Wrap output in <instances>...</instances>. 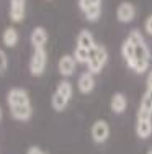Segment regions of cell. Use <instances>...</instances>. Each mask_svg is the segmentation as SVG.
I'll return each instance as SVG.
<instances>
[{
    "instance_id": "6da1fadb",
    "label": "cell",
    "mask_w": 152,
    "mask_h": 154,
    "mask_svg": "<svg viewBox=\"0 0 152 154\" xmlns=\"http://www.w3.org/2000/svg\"><path fill=\"white\" fill-rule=\"evenodd\" d=\"M121 56L126 61L128 67L134 71L136 74H144L149 71L151 51L141 31H129V35L126 36V39L121 45Z\"/></svg>"
},
{
    "instance_id": "7a4b0ae2",
    "label": "cell",
    "mask_w": 152,
    "mask_h": 154,
    "mask_svg": "<svg viewBox=\"0 0 152 154\" xmlns=\"http://www.w3.org/2000/svg\"><path fill=\"white\" fill-rule=\"evenodd\" d=\"M7 105L8 112L13 120L21 123H26L33 116V105H31V97L26 89L23 87H12L7 92Z\"/></svg>"
},
{
    "instance_id": "3957f363",
    "label": "cell",
    "mask_w": 152,
    "mask_h": 154,
    "mask_svg": "<svg viewBox=\"0 0 152 154\" xmlns=\"http://www.w3.org/2000/svg\"><path fill=\"white\" fill-rule=\"evenodd\" d=\"M72 95H74V87H72V84L69 82L67 79H62L56 85L52 95H51V107H52V110L57 113L64 112V110L69 107V103H70Z\"/></svg>"
},
{
    "instance_id": "277c9868",
    "label": "cell",
    "mask_w": 152,
    "mask_h": 154,
    "mask_svg": "<svg viewBox=\"0 0 152 154\" xmlns=\"http://www.w3.org/2000/svg\"><path fill=\"white\" fill-rule=\"evenodd\" d=\"M108 62V51L103 45H97L90 51L88 61H87V71L92 72V74H100L105 69Z\"/></svg>"
},
{
    "instance_id": "5b68a950",
    "label": "cell",
    "mask_w": 152,
    "mask_h": 154,
    "mask_svg": "<svg viewBox=\"0 0 152 154\" xmlns=\"http://www.w3.org/2000/svg\"><path fill=\"white\" fill-rule=\"evenodd\" d=\"M46 67H48V53H46V49H33L30 64H28L30 74L33 77H41L46 72Z\"/></svg>"
},
{
    "instance_id": "8992f818",
    "label": "cell",
    "mask_w": 152,
    "mask_h": 154,
    "mask_svg": "<svg viewBox=\"0 0 152 154\" xmlns=\"http://www.w3.org/2000/svg\"><path fill=\"white\" fill-rule=\"evenodd\" d=\"M79 10L84 13V17L88 21H98L101 17V7L103 0H77Z\"/></svg>"
},
{
    "instance_id": "52a82bcc",
    "label": "cell",
    "mask_w": 152,
    "mask_h": 154,
    "mask_svg": "<svg viewBox=\"0 0 152 154\" xmlns=\"http://www.w3.org/2000/svg\"><path fill=\"white\" fill-rule=\"evenodd\" d=\"M111 134V128L108 122H105V120H97L95 123L92 125V128H90V136H92V141L95 143V144H103V143L108 141V138H110Z\"/></svg>"
},
{
    "instance_id": "ba28073f",
    "label": "cell",
    "mask_w": 152,
    "mask_h": 154,
    "mask_svg": "<svg viewBox=\"0 0 152 154\" xmlns=\"http://www.w3.org/2000/svg\"><path fill=\"white\" fill-rule=\"evenodd\" d=\"M26 2L28 0H10L8 18L12 20V23H21L26 18Z\"/></svg>"
},
{
    "instance_id": "9c48e42d",
    "label": "cell",
    "mask_w": 152,
    "mask_h": 154,
    "mask_svg": "<svg viewBox=\"0 0 152 154\" xmlns=\"http://www.w3.org/2000/svg\"><path fill=\"white\" fill-rule=\"evenodd\" d=\"M57 71H59V74L64 79H69V77H72L75 74V71H77V61L74 59L72 54H64L57 61Z\"/></svg>"
},
{
    "instance_id": "30bf717a",
    "label": "cell",
    "mask_w": 152,
    "mask_h": 154,
    "mask_svg": "<svg viewBox=\"0 0 152 154\" xmlns=\"http://www.w3.org/2000/svg\"><path fill=\"white\" fill-rule=\"evenodd\" d=\"M136 7L134 3L131 2H121L116 8V20L123 25H128L131 23L133 20L136 18Z\"/></svg>"
},
{
    "instance_id": "8fae6325",
    "label": "cell",
    "mask_w": 152,
    "mask_h": 154,
    "mask_svg": "<svg viewBox=\"0 0 152 154\" xmlns=\"http://www.w3.org/2000/svg\"><path fill=\"white\" fill-rule=\"evenodd\" d=\"M48 41H49V35L44 26L33 28V31L30 35V45L33 46V49H46Z\"/></svg>"
},
{
    "instance_id": "7c38bea8",
    "label": "cell",
    "mask_w": 152,
    "mask_h": 154,
    "mask_svg": "<svg viewBox=\"0 0 152 154\" xmlns=\"http://www.w3.org/2000/svg\"><path fill=\"white\" fill-rule=\"evenodd\" d=\"M95 85H97L95 74L85 71V72H82V74L79 75V79H77V90L80 94H84V95L92 94L93 90H95Z\"/></svg>"
},
{
    "instance_id": "4fadbf2b",
    "label": "cell",
    "mask_w": 152,
    "mask_h": 154,
    "mask_svg": "<svg viewBox=\"0 0 152 154\" xmlns=\"http://www.w3.org/2000/svg\"><path fill=\"white\" fill-rule=\"evenodd\" d=\"M134 131L139 139H149L152 136V116H137Z\"/></svg>"
},
{
    "instance_id": "5bb4252c",
    "label": "cell",
    "mask_w": 152,
    "mask_h": 154,
    "mask_svg": "<svg viewBox=\"0 0 152 154\" xmlns=\"http://www.w3.org/2000/svg\"><path fill=\"white\" fill-rule=\"evenodd\" d=\"M97 45H98V43L95 41V36H93V33L90 30H80L79 31L77 38H75V46H80L87 51H92Z\"/></svg>"
},
{
    "instance_id": "9a60e30c",
    "label": "cell",
    "mask_w": 152,
    "mask_h": 154,
    "mask_svg": "<svg viewBox=\"0 0 152 154\" xmlns=\"http://www.w3.org/2000/svg\"><path fill=\"white\" fill-rule=\"evenodd\" d=\"M110 108H111V112L116 113V115L124 113L126 108H128V98H126V95L123 92L113 94V97H111V100H110Z\"/></svg>"
},
{
    "instance_id": "2e32d148",
    "label": "cell",
    "mask_w": 152,
    "mask_h": 154,
    "mask_svg": "<svg viewBox=\"0 0 152 154\" xmlns=\"http://www.w3.org/2000/svg\"><path fill=\"white\" fill-rule=\"evenodd\" d=\"M137 116H152V90L146 89L142 98H141L139 108H137Z\"/></svg>"
},
{
    "instance_id": "e0dca14e",
    "label": "cell",
    "mask_w": 152,
    "mask_h": 154,
    "mask_svg": "<svg viewBox=\"0 0 152 154\" xmlns=\"http://www.w3.org/2000/svg\"><path fill=\"white\" fill-rule=\"evenodd\" d=\"M20 41V35L15 26H7L2 33V43L5 48H15Z\"/></svg>"
},
{
    "instance_id": "ac0fdd59",
    "label": "cell",
    "mask_w": 152,
    "mask_h": 154,
    "mask_svg": "<svg viewBox=\"0 0 152 154\" xmlns=\"http://www.w3.org/2000/svg\"><path fill=\"white\" fill-rule=\"evenodd\" d=\"M72 56H74V59L77 61V64H87L88 56H90V51H87V49H84V48H80V46H75Z\"/></svg>"
},
{
    "instance_id": "d6986e66",
    "label": "cell",
    "mask_w": 152,
    "mask_h": 154,
    "mask_svg": "<svg viewBox=\"0 0 152 154\" xmlns=\"http://www.w3.org/2000/svg\"><path fill=\"white\" fill-rule=\"evenodd\" d=\"M7 71H8V56H7V53L0 48V75H3Z\"/></svg>"
},
{
    "instance_id": "ffe728a7",
    "label": "cell",
    "mask_w": 152,
    "mask_h": 154,
    "mask_svg": "<svg viewBox=\"0 0 152 154\" xmlns=\"http://www.w3.org/2000/svg\"><path fill=\"white\" fill-rule=\"evenodd\" d=\"M144 31H146L149 36H152V15H149L146 20H144Z\"/></svg>"
},
{
    "instance_id": "44dd1931",
    "label": "cell",
    "mask_w": 152,
    "mask_h": 154,
    "mask_svg": "<svg viewBox=\"0 0 152 154\" xmlns=\"http://www.w3.org/2000/svg\"><path fill=\"white\" fill-rule=\"evenodd\" d=\"M26 154H46V152L43 151L39 146H30V148H28V151H26Z\"/></svg>"
},
{
    "instance_id": "7402d4cb",
    "label": "cell",
    "mask_w": 152,
    "mask_h": 154,
    "mask_svg": "<svg viewBox=\"0 0 152 154\" xmlns=\"http://www.w3.org/2000/svg\"><path fill=\"white\" fill-rule=\"evenodd\" d=\"M146 89L152 90V69L147 71V77H146Z\"/></svg>"
},
{
    "instance_id": "603a6c76",
    "label": "cell",
    "mask_w": 152,
    "mask_h": 154,
    "mask_svg": "<svg viewBox=\"0 0 152 154\" xmlns=\"http://www.w3.org/2000/svg\"><path fill=\"white\" fill-rule=\"evenodd\" d=\"M2 118H3V110H2V107H0V122H2Z\"/></svg>"
},
{
    "instance_id": "cb8c5ba5",
    "label": "cell",
    "mask_w": 152,
    "mask_h": 154,
    "mask_svg": "<svg viewBox=\"0 0 152 154\" xmlns=\"http://www.w3.org/2000/svg\"><path fill=\"white\" fill-rule=\"evenodd\" d=\"M146 154H152V149H149V151H147Z\"/></svg>"
},
{
    "instance_id": "d4e9b609",
    "label": "cell",
    "mask_w": 152,
    "mask_h": 154,
    "mask_svg": "<svg viewBox=\"0 0 152 154\" xmlns=\"http://www.w3.org/2000/svg\"><path fill=\"white\" fill-rule=\"evenodd\" d=\"M151 149H152V148H151Z\"/></svg>"
}]
</instances>
